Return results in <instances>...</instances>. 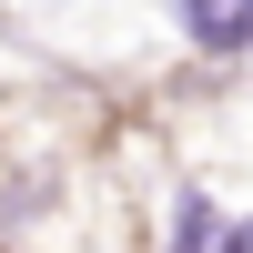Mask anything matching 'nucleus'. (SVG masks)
Wrapping results in <instances>:
<instances>
[{
    "mask_svg": "<svg viewBox=\"0 0 253 253\" xmlns=\"http://www.w3.org/2000/svg\"><path fill=\"white\" fill-rule=\"evenodd\" d=\"M243 253H253V233H243Z\"/></svg>",
    "mask_w": 253,
    "mask_h": 253,
    "instance_id": "2",
    "label": "nucleus"
},
{
    "mask_svg": "<svg viewBox=\"0 0 253 253\" xmlns=\"http://www.w3.org/2000/svg\"><path fill=\"white\" fill-rule=\"evenodd\" d=\"M182 20H193L203 51H243L253 41V0H182Z\"/></svg>",
    "mask_w": 253,
    "mask_h": 253,
    "instance_id": "1",
    "label": "nucleus"
}]
</instances>
